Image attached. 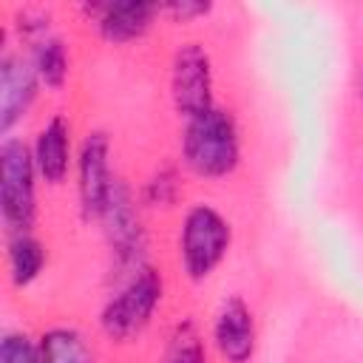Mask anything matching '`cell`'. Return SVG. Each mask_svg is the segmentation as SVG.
<instances>
[{
    "label": "cell",
    "instance_id": "cell-1",
    "mask_svg": "<svg viewBox=\"0 0 363 363\" xmlns=\"http://www.w3.org/2000/svg\"><path fill=\"white\" fill-rule=\"evenodd\" d=\"M182 153H184V164L196 176L218 179L233 173L241 156V142L230 111L210 108L207 113L187 119Z\"/></svg>",
    "mask_w": 363,
    "mask_h": 363
},
{
    "label": "cell",
    "instance_id": "cell-2",
    "mask_svg": "<svg viewBox=\"0 0 363 363\" xmlns=\"http://www.w3.org/2000/svg\"><path fill=\"white\" fill-rule=\"evenodd\" d=\"M162 292H164L162 275L150 267H139L125 281V286L105 303V309L99 315L105 335L113 340L136 337L150 323L156 306L162 303Z\"/></svg>",
    "mask_w": 363,
    "mask_h": 363
},
{
    "label": "cell",
    "instance_id": "cell-3",
    "mask_svg": "<svg viewBox=\"0 0 363 363\" xmlns=\"http://www.w3.org/2000/svg\"><path fill=\"white\" fill-rule=\"evenodd\" d=\"M34 153L20 139H6L0 145V210L14 233H28L37 216L34 199Z\"/></svg>",
    "mask_w": 363,
    "mask_h": 363
},
{
    "label": "cell",
    "instance_id": "cell-4",
    "mask_svg": "<svg viewBox=\"0 0 363 363\" xmlns=\"http://www.w3.org/2000/svg\"><path fill=\"white\" fill-rule=\"evenodd\" d=\"M230 247V224L210 204H196L184 216L182 227V264L193 281L207 278Z\"/></svg>",
    "mask_w": 363,
    "mask_h": 363
},
{
    "label": "cell",
    "instance_id": "cell-5",
    "mask_svg": "<svg viewBox=\"0 0 363 363\" xmlns=\"http://www.w3.org/2000/svg\"><path fill=\"white\" fill-rule=\"evenodd\" d=\"M170 94L173 105L184 119L207 113L213 105V65L201 45L184 43L173 54L170 65Z\"/></svg>",
    "mask_w": 363,
    "mask_h": 363
},
{
    "label": "cell",
    "instance_id": "cell-6",
    "mask_svg": "<svg viewBox=\"0 0 363 363\" xmlns=\"http://www.w3.org/2000/svg\"><path fill=\"white\" fill-rule=\"evenodd\" d=\"M108 136L102 130H94L85 136L82 147H79V162H77V170H79V204H82V216L85 218H102L105 213V204L111 199V190H113V176H111V167H108Z\"/></svg>",
    "mask_w": 363,
    "mask_h": 363
},
{
    "label": "cell",
    "instance_id": "cell-7",
    "mask_svg": "<svg viewBox=\"0 0 363 363\" xmlns=\"http://www.w3.org/2000/svg\"><path fill=\"white\" fill-rule=\"evenodd\" d=\"M102 218H105L108 241H111V250H113L116 261L122 267H133V264L142 267L139 264V252H142L145 235H142L130 193H128V187L122 182H113V190H111V199L105 204Z\"/></svg>",
    "mask_w": 363,
    "mask_h": 363
},
{
    "label": "cell",
    "instance_id": "cell-8",
    "mask_svg": "<svg viewBox=\"0 0 363 363\" xmlns=\"http://www.w3.org/2000/svg\"><path fill=\"white\" fill-rule=\"evenodd\" d=\"M85 11L96 17V28L108 43H130L153 26L162 6L145 0H125V3H91L85 6Z\"/></svg>",
    "mask_w": 363,
    "mask_h": 363
},
{
    "label": "cell",
    "instance_id": "cell-9",
    "mask_svg": "<svg viewBox=\"0 0 363 363\" xmlns=\"http://www.w3.org/2000/svg\"><path fill=\"white\" fill-rule=\"evenodd\" d=\"M218 354L227 363H247L255 352V323L252 312L241 298H230L221 303L216 315V329H213Z\"/></svg>",
    "mask_w": 363,
    "mask_h": 363
},
{
    "label": "cell",
    "instance_id": "cell-10",
    "mask_svg": "<svg viewBox=\"0 0 363 363\" xmlns=\"http://www.w3.org/2000/svg\"><path fill=\"white\" fill-rule=\"evenodd\" d=\"M37 71L20 57H6L0 62V130L6 133L37 96Z\"/></svg>",
    "mask_w": 363,
    "mask_h": 363
},
{
    "label": "cell",
    "instance_id": "cell-11",
    "mask_svg": "<svg viewBox=\"0 0 363 363\" xmlns=\"http://www.w3.org/2000/svg\"><path fill=\"white\" fill-rule=\"evenodd\" d=\"M34 164L37 173L48 184H60L68 176V162H71V128L62 116H51L43 130L37 133L34 142Z\"/></svg>",
    "mask_w": 363,
    "mask_h": 363
},
{
    "label": "cell",
    "instance_id": "cell-12",
    "mask_svg": "<svg viewBox=\"0 0 363 363\" xmlns=\"http://www.w3.org/2000/svg\"><path fill=\"white\" fill-rule=\"evenodd\" d=\"M40 363H94V352L77 329H48L40 337Z\"/></svg>",
    "mask_w": 363,
    "mask_h": 363
},
{
    "label": "cell",
    "instance_id": "cell-13",
    "mask_svg": "<svg viewBox=\"0 0 363 363\" xmlns=\"http://www.w3.org/2000/svg\"><path fill=\"white\" fill-rule=\"evenodd\" d=\"M43 264H45L43 244L28 233H14V238L9 241V272H11L14 286L31 284L40 275Z\"/></svg>",
    "mask_w": 363,
    "mask_h": 363
},
{
    "label": "cell",
    "instance_id": "cell-14",
    "mask_svg": "<svg viewBox=\"0 0 363 363\" xmlns=\"http://www.w3.org/2000/svg\"><path fill=\"white\" fill-rule=\"evenodd\" d=\"M40 82H45L48 88H62L65 77H68V54H65V43L60 37H45L37 43L34 48V60H31Z\"/></svg>",
    "mask_w": 363,
    "mask_h": 363
},
{
    "label": "cell",
    "instance_id": "cell-15",
    "mask_svg": "<svg viewBox=\"0 0 363 363\" xmlns=\"http://www.w3.org/2000/svg\"><path fill=\"white\" fill-rule=\"evenodd\" d=\"M164 363H207L201 337L196 332V326L190 320L179 323L176 332L170 335L167 352H164Z\"/></svg>",
    "mask_w": 363,
    "mask_h": 363
},
{
    "label": "cell",
    "instance_id": "cell-16",
    "mask_svg": "<svg viewBox=\"0 0 363 363\" xmlns=\"http://www.w3.org/2000/svg\"><path fill=\"white\" fill-rule=\"evenodd\" d=\"M0 363H40V346L26 332H9L0 340Z\"/></svg>",
    "mask_w": 363,
    "mask_h": 363
},
{
    "label": "cell",
    "instance_id": "cell-17",
    "mask_svg": "<svg viewBox=\"0 0 363 363\" xmlns=\"http://www.w3.org/2000/svg\"><path fill=\"white\" fill-rule=\"evenodd\" d=\"M179 190V182L173 176V170H162L159 176H153L147 182V201L150 204H173Z\"/></svg>",
    "mask_w": 363,
    "mask_h": 363
},
{
    "label": "cell",
    "instance_id": "cell-18",
    "mask_svg": "<svg viewBox=\"0 0 363 363\" xmlns=\"http://www.w3.org/2000/svg\"><path fill=\"white\" fill-rule=\"evenodd\" d=\"M164 11H170L176 20H193V17H201L210 11V3H201V0H173L167 6H162Z\"/></svg>",
    "mask_w": 363,
    "mask_h": 363
}]
</instances>
